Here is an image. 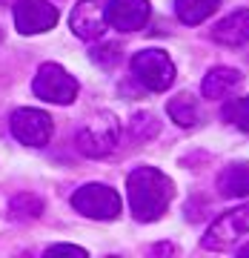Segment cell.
<instances>
[{
	"instance_id": "6da1fadb",
	"label": "cell",
	"mask_w": 249,
	"mask_h": 258,
	"mask_svg": "<svg viewBox=\"0 0 249 258\" xmlns=\"http://www.w3.org/2000/svg\"><path fill=\"white\" fill-rule=\"evenodd\" d=\"M126 192H129L132 215L138 221H157L172 201L175 186L155 166H138L126 178Z\"/></svg>"
},
{
	"instance_id": "7a4b0ae2",
	"label": "cell",
	"mask_w": 249,
	"mask_h": 258,
	"mask_svg": "<svg viewBox=\"0 0 249 258\" xmlns=\"http://www.w3.org/2000/svg\"><path fill=\"white\" fill-rule=\"evenodd\" d=\"M201 244H203V249H212V252L243 249L249 244V204L223 212L221 218L206 230Z\"/></svg>"
},
{
	"instance_id": "3957f363",
	"label": "cell",
	"mask_w": 249,
	"mask_h": 258,
	"mask_svg": "<svg viewBox=\"0 0 249 258\" xmlns=\"http://www.w3.org/2000/svg\"><path fill=\"white\" fill-rule=\"evenodd\" d=\"M120 138V123L112 112H98L95 118H89L77 129L74 135V144L86 158H103L109 155L112 149L118 147Z\"/></svg>"
},
{
	"instance_id": "277c9868",
	"label": "cell",
	"mask_w": 249,
	"mask_h": 258,
	"mask_svg": "<svg viewBox=\"0 0 249 258\" xmlns=\"http://www.w3.org/2000/svg\"><path fill=\"white\" fill-rule=\"evenodd\" d=\"M132 75L149 92H163L175 81V63L160 49H143L132 57Z\"/></svg>"
},
{
	"instance_id": "5b68a950",
	"label": "cell",
	"mask_w": 249,
	"mask_h": 258,
	"mask_svg": "<svg viewBox=\"0 0 249 258\" xmlns=\"http://www.w3.org/2000/svg\"><path fill=\"white\" fill-rule=\"evenodd\" d=\"M32 92L46 103L66 106L77 98V81L66 72L60 63H43L32 81Z\"/></svg>"
},
{
	"instance_id": "8992f818",
	"label": "cell",
	"mask_w": 249,
	"mask_h": 258,
	"mask_svg": "<svg viewBox=\"0 0 249 258\" xmlns=\"http://www.w3.org/2000/svg\"><path fill=\"white\" fill-rule=\"evenodd\" d=\"M72 207L86 218L112 221L120 215V195L106 184H86L72 195Z\"/></svg>"
},
{
	"instance_id": "52a82bcc",
	"label": "cell",
	"mask_w": 249,
	"mask_h": 258,
	"mask_svg": "<svg viewBox=\"0 0 249 258\" xmlns=\"http://www.w3.org/2000/svg\"><path fill=\"white\" fill-rule=\"evenodd\" d=\"M12 135L26 147H46L52 138V118L43 109H18L12 115Z\"/></svg>"
},
{
	"instance_id": "ba28073f",
	"label": "cell",
	"mask_w": 249,
	"mask_h": 258,
	"mask_svg": "<svg viewBox=\"0 0 249 258\" xmlns=\"http://www.w3.org/2000/svg\"><path fill=\"white\" fill-rule=\"evenodd\" d=\"M57 9L49 0H20L15 6V26L20 35H40L55 29L57 23Z\"/></svg>"
},
{
	"instance_id": "9c48e42d",
	"label": "cell",
	"mask_w": 249,
	"mask_h": 258,
	"mask_svg": "<svg viewBox=\"0 0 249 258\" xmlns=\"http://www.w3.org/2000/svg\"><path fill=\"white\" fill-rule=\"evenodd\" d=\"M103 15H106V23L112 29L138 32L146 26L152 9H149V0H109L103 6Z\"/></svg>"
},
{
	"instance_id": "30bf717a",
	"label": "cell",
	"mask_w": 249,
	"mask_h": 258,
	"mask_svg": "<svg viewBox=\"0 0 249 258\" xmlns=\"http://www.w3.org/2000/svg\"><path fill=\"white\" fill-rule=\"evenodd\" d=\"M69 26H72V32L80 37V40H98V37H103V32H106L109 23H106L103 6L98 0H80L72 9Z\"/></svg>"
},
{
	"instance_id": "8fae6325",
	"label": "cell",
	"mask_w": 249,
	"mask_h": 258,
	"mask_svg": "<svg viewBox=\"0 0 249 258\" xmlns=\"http://www.w3.org/2000/svg\"><path fill=\"white\" fill-rule=\"evenodd\" d=\"M212 40L221 46H243L249 43V9L232 12L212 29Z\"/></svg>"
},
{
	"instance_id": "7c38bea8",
	"label": "cell",
	"mask_w": 249,
	"mask_h": 258,
	"mask_svg": "<svg viewBox=\"0 0 249 258\" xmlns=\"http://www.w3.org/2000/svg\"><path fill=\"white\" fill-rule=\"evenodd\" d=\"M238 83H240L238 69H232V66H215V69H209V75L203 78L201 92H203V98H209V101H221V98H229V95L238 89Z\"/></svg>"
},
{
	"instance_id": "4fadbf2b",
	"label": "cell",
	"mask_w": 249,
	"mask_h": 258,
	"mask_svg": "<svg viewBox=\"0 0 249 258\" xmlns=\"http://www.w3.org/2000/svg\"><path fill=\"white\" fill-rule=\"evenodd\" d=\"M218 192L223 198H246L249 195V161L229 164L218 175Z\"/></svg>"
},
{
	"instance_id": "5bb4252c",
	"label": "cell",
	"mask_w": 249,
	"mask_h": 258,
	"mask_svg": "<svg viewBox=\"0 0 249 258\" xmlns=\"http://www.w3.org/2000/svg\"><path fill=\"white\" fill-rule=\"evenodd\" d=\"M221 6V0H175V15L186 26H198Z\"/></svg>"
},
{
	"instance_id": "9a60e30c",
	"label": "cell",
	"mask_w": 249,
	"mask_h": 258,
	"mask_svg": "<svg viewBox=\"0 0 249 258\" xmlns=\"http://www.w3.org/2000/svg\"><path fill=\"white\" fill-rule=\"evenodd\" d=\"M166 112H169V118L175 120L178 126H195L198 123V101L189 92L175 95L169 101V106H166Z\"/></svg>"
},
{
	"instance_id": "2e32d148",
	"label": "cell",
	"mask_w": 249,
	"mask_h": 258,
	"mask_svg": "<svg viewBox=\"0 0 249 258\" xmlns=\"http://www.w3.org/2000/svg\"><path fill=\"white\" fill-rule=\"evenodd\" d=\"M43 212V201L32 192H20L9 201V218L12 221H35Z\"/></svg>"
},
{
	"instance_id": "e0dca14e",
	"label": "cell",
	"mask_w": 249,
	"mask_h": 258,
	"mask_svg": "<svg viewBox=\"0 0 249 258\" xmlns=\"http://www.w3.org/2000/svg\"><path fill=\"white\" fill-rule=\"evenodd\" d=\"M223 120L238 126L240 132H249V98H232L223 103Z\"/></svg>"
},
{
	"instance_id": "ac0fdd59",
	"label": "cell",
	"mask_w": 249,
	"mask_h": 258,
	"mask_svg": "<svg viewBox=\"0 0 249 258\" xmlns=\"http://www.w3.org/2000/svg\"><path fill=\"white\" fill-rule=\"evenodd\" d=\"M157 120L155 115H149V112H138L135 118H132V135L138 141H146V138H155L157 135Z\"/></svg>"
},
{
	"instance_id": "d6986e66",
	"label": "cell",
	"mask_w": 249,
	"mask_h": 258,
	"mask_svg": "<svg viewBox=\"0 0 249 258\" xmlns=\"http://www.w3.org/2000/svg\"><path fill=\"white\" fill-rule=\"evenodd\" d=\"M46 255H86V249L83 247H74V244H55V247L46 249Z\"/></svg>"
},
{
	"instance_id": "ffe728a7",
	"label": "cell",
	"mask_w": 249,
	"mask_h": 258,
	"mask_svg": "<svg viewBox=\"0 0 249 258\" xmlns=\"http://www.w3.org/2000/svg\"><path fill=\"white\" fill-rule=\"evenodd\" d=\"M92 57L98 60V63H112L115 57H118V46L115 43H109V46H101V49H95Z\"/></svg>"
},
{
	"instance_id": "44dd1931",
	"label": "cell",
	"mask_w": 249,
	"mask_h": 258,
	"mask_svg": "<svg viewBox=\"0 0 249 258\" xmlns=\"http://www.w3.org/2000/svg\"><path fill=\"white\" fill-rule=\"evenodd\" d=\"M0 40H3V32H0Z\"/></svg>"
}]
</instances>
